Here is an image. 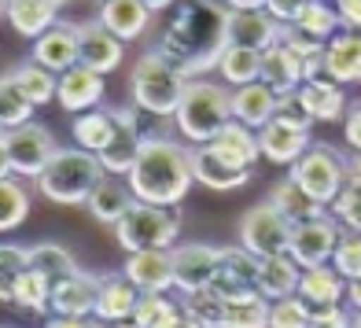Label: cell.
Returning <instances> with one entry per match:
<instances>
[{
	"label": "cell",
	"instance_id": "obj_20",
	"mask_svg": "<svg viewBox=\"0 0 361 328\" xmlns=\"http://www.w3.org/2000/svg\"><path fill=\"white\" fill-rule=\"evenodd\" d=\"M140 288L122 273H104L100 277V303H96V317L107 321V324H118V321H133L137 314V303H140Z\"/></svg>",
	"mask_w": 361,
	"mask_h": 328
},
{
	"label": "cell",
	"instance_id": "obj_51",
	"mask_svg": "<svg viewBox=\"0 0 361 328\" xmlns=\"http://www.w3.org/2000/svg\"><path fill=\"white\" fill-rule=\"evenodd\" d=\"M350 324H354V314L343 310V303L314 306V317H310V328H350Z\"/></svg>",
	"mask_w": 361,
	"mask_h": 328
},
{
	"label": "cell",
	"instance_id": "obj_6",
	"mask_svg": "<svg viewBox=\"0 0 361 328\" xmlns=\"http://www.w3.org/2000/svg\"><path fill=\"white\" fill-rule=\"evenodd\" d=\"M180 236V214L173 207H159V203H144L137 200L126 210V218L114 225V240L118 248L137 255V251H166L173 248Z\"/></svg>",
	"mask_w": 361,
	"mask_h": 328
},
{
	"label": "cell",
	"instance_id": "obj_3",
	"mask_svg": "<svg viewBox=\"0 0 361 328\" xmlns=\"http://www.w3.org/2000/svg\"><path fill=\"white\" fill-rule=\"evenodd\" d=\"M104 177L107 170H104L100 155L74 144V147H59L52 155V162L37 177V192L59 207H81V203H89V195L96 192V185Z\"/></svg>",
	"mask_w": 361,
	"mask_h": 328
},
{
	"label": "cell",
	"instance_id": "obj_24",
	"mask_svg": "<svg viewBox=\"0 0 361 328\" xmlns=\"http://www.w3.org/2000/svg\"><path fill=\"white\" fill-rule=\"evenodd\" d=\"M262 81H266L276 96L295 92V89L306 81V74H302V56L291 52L284 41L269 44L266 52H262Z\"/></svg>",
	"mask_w": 361,
	"mask_h": 328
},
{
	"label": "cell",
	"instance_id": "obj_48",
	"mask_svg": "<svg viewBox=\"0 0 361 328\" xmlns=\"http://www.w3.org/2000/svg\"><path fill=\"white\" fill-rule=\"evenodd\" d=\"M332 214L339 218L343 229H357L361 233V185L347 181V188H343L336 195V203H332Z\"/></svg>",
	"mask_w": 361,
	"mask_h": 328
},
{
	"label": "cell",
	"instance_id": "obj_1",
	"mask_svg": "<svg viewBox=\"0 0 361 328\" xmlns=\"http://www.w3.org/2000/svg\"><path fill=\"white\" fill-rule=\"evenodd\" d=\"M225 44H228V8L214 4V0H177L170 23L159 34L152 52L192 81L218 67Z\"/></svg>",
	"mask_w": 361,
	"mask_h": 328
},
{
	"label": "cell",
	"instance_id": "obj_28",
	"mask_svg": "<svg viewBox=\"0 0 361 328\" xmlns=\"http://www.w3.org/2000/svg\"><path fill=\"white\" fill-rule=\"evenodd\" d=\"M276 114V92L266 85V81H251V85H240L233 89V119L251 126V129H262L266 122H273Z\"/></svg>",
	"mask_w": 361,
	"mask_h": 328
},
{
	"label": "cell",
	"instance_id": "obj_60",
	"mask_svg": "<svg viewBox=\"0 0 361 328\" xmlns=\"http://www.w3.org/2000/svg\"><path fill=\"white\" fill-rule=\"evenodd\" d=\"M144 4L152 8V11H166V8H173V4H177V0H144Z\"/></svg>",
	"mask_w": 361,
	"mask_h": 328
},
{
	"label": "cell",
	"instance_id": "obj_52",
	"mask_svg": "<svg viewBox=\"0 0 361 328\" xmlns=\"http://www.w3.org/2000/svg\"><path fill=\"white\" fill-rule=\"evenodd\" d=\"M310 0H266V11L276 23H299V15L306 11Z\"/></svg>",
	"mask_w": 361,
	"mask_h": 328
},
{
	"label": "cell",
	"instance_id": "obj_10",
	"mask_svg": "<svg viewBox=\"0 0 361 328\" xmlns=\"http://www.w3.org/2000/svg\"><path fill=\"white\" fill-rule=\"evenodd\" d=\"M288 240H291V225L276 214V207L269 200L251 207L240 221V243L255 258H269V255L288 251Z\"/></svg>",
	"mask_w": 361,
	"mask_h": 328
},
{
	"label": "cell",
	"instance_id": "obj_63",
	"mask_svg": "<svg viewBox=\"0 0 361 328\" xmlns=\"http://www.w3.org/2000/svg\"><path fill=\"white\" fill-rule=\"evenodd\" d=\"M4 328H15V324H4Z\"/></svg>",
	"mask_w": 361,
	"mask_h": 328
},
{
	"label": "cell",
	"instance_id": "obj_39",
	"mask_svg": "<svg viewBox=\"0 0 361 328\" xmlns=\"http://www.w3.org/2000/svg\"><path fill=\"white\" fill-rule=\"evenodd\" d=\"M269 299L262 291H251L243 299H228L225 328H269Z\"/></svg>",
	"mask_w": 361,
	"mask_h": 328
},
{
	"label": "cell",
	"instance_id": "obj_54",
	"mask_svg": "<svg viewBox=\"0 0 361 328\" xmlns=\"http://www.w3.org/2000/svg\"><path fill=\"white\" fill-rule=\"evenodd\" d=\"M44 328H111L100 317H63V314H48Z\"/></svg>",
	"mask_w": 361,
	"mask_h": 328
},
{
	"label": "cell",
	"instance_id": "obj_23",
	"mask_svg": "<svg viewBox=\"0 0 361 328\" xmlns=\"http://www.w3.org/2000/svg\"><path fill=\"white\" fill-rule=\"evenodd\" d=\"M59 4L63 0H4V15H8V26L19 37L37 41L44 30L56 26Z\"/></svg>",
	"mask_w": 361,
	"mask_h": 328
},
{
	"label": "cell",
	"instance_id": "obj_61",
	"mask_svg": "<svg viewBox=\"0 0 361 328\" xmlns=\"http://www.w3.org/2000/svg\"><path fill=\"white\" fill-rule=\"evenodd\" d=\"M111 328H137V321H118V324H111Z\"/></svg>",
	"mask_w": 361,
	"mask_h": 328
},
{
	"label": "cell",
	"instance_id": "obj_49",
	"mask_svg": "<svg viewBox=\"0 0 361 328\" xmlns=\"http://www.w3.org/2000/svg\"><path fill=\"white\" fill-rule=\"evenodd\" d=\"M273 119L291 122V126H302V129L314 126V114L306 111V104H302L299 89H295V92H284V96H276V114H273Z\"/></svg>",
	"mask_w": 361,
	"mask_h": 328
},
{
	"label": "cell",
	"instance_id": "obj_21",
	"mask_svg": "<svg viewBox=\"0 0 361 328\" xmlns=\"http://www.w3.org/2000/svg\"><path fill=\"white\" fill-rule=\"evenodd\" d=\"M56 100H59L63 111H71V114L100 107V100H104V74L81 67V63H78V67H71V71H63L59 74Z\"/></svg>",
	"mask_w": 361,
	"mask_h": 328
},
{
	"label": "cell",
	"instance_id": "obj_31",
	"mask_svg": "<svg viewBox=\"0 0 361 328\" xmlns=\"http://www.w3.org/2000/svg\"><path fill=\"white\" fill-rule=\"evenodd\" d=\"M100 23L122 41H137L147 30V23H152V8L144 0H104Z\"/></svg>",
	"mask_w": 361,
	"mask_h": 328
},
{
	"label": "cell",
	"instance_id": "obj_17",
	"mask_svg": "<svg viewBox=\"0 0 361 328\" xmlns=\"http://www.w3.org/2000/svg\"><path fill=\"white\" fill-rule=\"evenodd\" d=\"M192 170H195V185H203L210 192H236L251 181V170L233 166V162L221 159L210 144L192 147Z\"/></svg>",
	"mask_w": 361,
	"mask_h": 328
},
{
	"label": "cell",
	"instance_id": "obj_13",
	"mask_svg": "<svg viewBox=\"0 0 361 328\" xmlns=\"http://www.w3.org/2000/svg\"><path fill=\"white\" fill-rule=\"evenodd\" d=\"M122 37L96 19V23H81L78 26V63L96 74H111L122 67Z\"/></svg>",
	"mask_w": 361,
	"mask_h": 328
},
{
	"label": "cell",
	"instance_id": "obj_19",
	"mask_svg": "<svg viewBox=\"0 0 361 328\" xmlns=\"http://www.w3.org/2000/svg\"><path fill=\"white\" fill-rule=\"evenodd\" d=\"M324 74L339 85H361V30L343 26L324 44Z\"/></svg>",
	"mask_w": 361,
	"mask_h": 328
},
{
	"label": "cell",
	"instance_id": "obj_2",
	"mask_svg": "<svg viewBox=\"0 0 361 328\" xmlns=\"http://www.w3.org/2000/svg\"><path fill=\"white\" fill-rule=\"evenodd\" d=\"M129 188L144 203L159 207H177L188 195L195 170H192V147L166 140V137H147L137 166L129 170Z\"/></svg>",
	"mask_w": 361,
	"mask_h": 328
},
{
	"label": "cell",
	"instance_id": "obj_44",
	"mask_svg": "<svg viewBox=\"0 0 361 328\" xmlns=\"http://www.w3.org/2000/svg\"><path fill=\"white\" fill-rule=\"evenodd\" d=\"M34 100L15 85L11 74H4V81H0V122H4V129L11 126H23V122H34Z\"/></svg>",
	"mask_w": 361,
	"mask_h": 328
},
{
	"label": "cell",
	"instance_id": "obj_53",
	"mask_svg": "<svg viewBox=\"0 0 361 328\" xmlns=\"http://www.w3.org/2000/svg\"><path fill=\"white\" fill-rule=\"evenodd\" d=\"M343 133H347V144L354 152H361V100H354L343 114Z\"/></svg>",
	"mask_w": 361,
	"mask_h": 328
},
{
	"label": "cell",
	"instance_id": "obj_11",
	"mask_svg": "<svg viewBox=\"0 0 361 328\" xmlns=\"http://www.w3.org/2000/svg\"><path fill=\"white\" fill-rule=\"evenodd\" d=\"M114 119H118V133H114V140L100 152V162L104 170L114 174V177H129V170L137 166V159L144 152V140L147 133L140 129V107H111Z\"/></svg>",
	"mask_w": 361,
	"mask_h": 328
},
{
	"label": "cell",
	"instance_id": "obj_12",
	"mask_svg": "<svg viewBox=\"0 0 361 328\" xmlns=\"http://www.w3.org/2000/svg\"><path fill=\"white\" fill-rule=\"evenodd\" d=\"M170 255H173V288L180 295H192V291H203L214 284L221 248H210V243H180V248H170Z\"/></svg>",
	"mask_w": 361,
	"mask_h": 328
},
{
	"label": "cell",
	"instance_id": "obj_7",
	"mask_svg": "<svg viewBox=\"0 0 361 328\" xmlns=\"http://www.w3.org/2000/svg\"><path fill=\"white\" fill-rule=\"evenodd\" d=\"M56 152L59 144L52 137V129L41 122H23L0 133V155H4L0 170H4V177H34L37 181Z\"/></svg>",
	"mask_w": 361,
	"mask_h": 328
},
{
	"label": "cell",
	"instance_id": "obj_45",
	"mask_svg": "<svg viewBox=\"0 0 361 328\" xmlns=\"http://www.w3.org/2000/svg\"><path fill=\"white\" fill-rule=\"evenodd\" d=\"M310 317H314V306L302 295H288L269 306V328H310Z\"/></svg>",
	"mask_w": 361,
	"mask_h": 328
},
{
	"label": "cell",
	"instance_id": "obj_56",
	"mask_svg": "<svg viewBox=\"0 0 361 328\" xmlns=\"http://www.w3.org/2000/svg\"><path fill=\"white\" fill-rule=\"evenodd\" d=\"M347 181L350 185H361V152L354 159H347Z\"/></svg>",
	"mask_w": 361,
	"mask_h": 328
},
{
	"label": "cell",
	"instance_id": "obj_9",
	"mask_svg": "<svg viewBox=\"0 0 361 328\" xmlns=\"http://www.w3.org/2000/svg\"><path fill=\"white\" fill-rule=\"evenodd\" d=\"M339 236H343V225H339V218H336V214H321V218L299 221V225H291L288 255H291L295 262H299L302 269L324 266V262H332Z\"/></svg>",
	"mask_w": 361,
	"mask_h": 328
},
{
	"label": "cell",
	"instance_id": "obj_40",
	"mask_svg": "<svg viewBox=\"0 0 361 328\" xmlns=\"http://www.w3.org/2000/svg\"><path fill=\"white\" fill-rule=\"evenodd\" d=\"M180 303H173L166 291H144L140 295V303H137V328H170L177 317H180Z\"/></svg>",
	"mask_w": 361,
	"mask_h": 328
},
{
	"label": "cell",
	"instance_id": "obj_18",
	"mask_svg": "<svg viewBox=\"0 0 361 328\" xmlns=\"http://www.w3.org/2000/svg\"><path fill=\"white\" fill-rule=\"evenodd\" d=\"M258 144H262V159L276 162V166H295L310 147V129L273 119L258 129Z\"/></svg>",
	"mask_w": 361,
	"mask_h": 328
},
{
	"label": "cell",
	"instance_id": "obj_59",
	"mask_svg": "<svg viewBox=\"0 0 361 328\" xmlns=\"http://www.w3.org/2000/svg\"><path fill=\"white\" fill-rule=\"evenodd\" d=\"M228 8H266V0H225Z\"/></svg>",
	"mask_w": 361,
	"mask_h": 328
},
{
	"label": "cell",
	"instance_id": "obj_55",
	"mask_svg": "<svg viewBox=\"0 0 361 328\" xmlns=\"http://www.w3.org/2000/svg\"><path fill=\"white\" fill-rule=\"evenodd\" d=\"M336 8H339V19H343V26L361 30V0H336Z\"/></svg>",
	"mask_w": 361,
	"mask_h": 328
},
{
	"label": "cell",
	"instance_id": "obj_36",
	"mask_svg": "<svg viewBox=\"0 0 361 328\" xmlns=\"http://www.w3.org/2000/svg\"><path fill=\"white\" fill-rule=\"evenodd\" d=\"M30 266H34L48 284H59V281H67L71 273H78L81 266L74 262V255L63 248V243H52V240H41V243H34L30 248Z\"/></svg>",
	"mask_w": 361,
	"mask_h": 328
},
{
	"label": "cell",
	"instance_id": "obj_34",
	"mask_svg": "<svg viewBox=\"0 0 361 328\" xmlns=\"http://www.w3.org/2000/svg\"><path fill=\"white\" fill-rule=\"evenodd\" d=\"M347 277H343L332 262L324 266H314V269H302V284H299V295L310 303V306H332V303H343L347 295Z\"/></svg>",
	"mask_w": 361,
	"mask_h": 328
},
{
	"label": "cell",
	"instance_id": "obj_4",
	"mask_svg": "<svg viewBox=\"0 0 361 328\" xmlns=\"http://www.w3.org/2000/svg\"><path fill=\"white\" fill-rule=\"evenodd\" d=\"M177 129L192 147L195 144H210L221 129L233 122V92L218 81H203L192 78L185 85V96H180L177 107Z\"/></svg>",
	"mask_w": 361,
	"mask_h": 328
},
{
	"label": "cell",
	"instance_id": "obj_15",
	"mask_svg": "<svg viewBox=\"0 0 361 328\" xmlns=\"http://www.w3.org/2000/svg\"><path fill=\"white\" fill-rule=\"evenodd\" d=\"M281 26L284 23H276L266 8H228V44L266 52L281 41Z\"/></svg>",
	"mask_w": 361,
	"mask_h": 328
},
{
	"label": "cell",
	"instance_id": "obj_25",
	"mask_svg": "<svg viewBox=\"0 0 361 328\" xmlns=\"http://www.w3.org/2000/svg\"><path fill=\"white\" fill-rule=\"evenodd\" d=\"M299 284H302V266L288 251L258 258V291L266 295L269 303L288 299V295H299Z\"/></svg>",
	"mask_w": 361,
	"mask_h": 328
},
{
	"label": "cell",
	"instance_id": "obj_32",
	"mask_svg": "<svg viewBox=\"0 0 361 328\" xmlns=\"http://www.w3.org/2000/svg\"><path fill=\"white\" fill-rule=\"evenodd\" d=\"M74 144L85 147V152H96L100 155L104 147L114 140V133H118V119H114L111 107H92V111H81L74 114Z\"/></svg>",
	"mask_w": 361,
	"mask_h": 328
},
{
	"label": "cell",
	"instance_id": "obj_33",
	"mask_svg": "<svg viewBox=\"0 0 361 328\" xmlns=\"http://www.w3.org/2000/svg\"><path fill=\"white\" fill-rule=\"evenodd\" d=\"M269 203L276 207V214H281L288 225H299V221H310V218H321V214H324V207L314 200V195H306L291 174L284 177V181L273 185Z\"/></svg>",
	"mask_w": 361,
	"mask_h": 328
},
{
	"label": "cell",
	"instance_id": "obj_42",
	"mask_svg": "<svg viewBox=\"0 0 361 328\" xmlns=\"http://www.w3.org/2000/svg\"><path fill=\"white\" fill-rule=\"evenodd\" d=\"M180 306H185L203 328H225V306H228V299H221L214 288H203V291L180 295Z\"/></svg>",
	"mask_w": 361,
	"mask_h": 328
},
{
	"label": "cell",
	"instance_id": "obj_38",
	"mask_svg": "<svg viewBox=\"0 0 361 328\" xmlns=\"http://www.w3.org/2000/svg\"><path fill=\"white\" fill-rule=\"evenodd\" d=\"M11 81H15V85H19L37 107L48 104V100H56V92H59L56 71L41 67V63H34V59H30V63H19V67L11 71Z\"/></svg>",
	"mask_w": 361,
	"mask_h": 328
},
{
	"label": "cell",
	"instance_id": "obj_29",
	"mask_svg": "<svg viewBox=\"0 0 361 328\" xmlns=\"http://www.w3.org/2000/svg\"><path fill=\"white\" fill-rule=\"evenodd\" d=\"M133 203H137L133 188L122 185L114 174H107L104 181L96 185V192L89 195V203H85V207H89V214L100 221V225H111V229H114V225L126 218V210L133 207Z\"/></svg>",
	"mask_w": 361,
	"mask_h": 328
},
{
	"label": "cell",
	"instance_id": "obj_35",
	"mask_svg": "<svg viewBox=\"0 0 361 328\" xmlns=\"http://www.w3.org/2000/svg\"><path fill=\"white\" fill-rule=\"evenodd\" d=\"M218 74L225 78V85H251L262 78V52L258 48H240V44H225V52L218 59Z\"/></svg>",
	"mask_w": 361,
	"mask_h": 328
},
{
	"label": "cell",
	"instance_id": "obj_41",
	"mask_svg": "<svg viewBox=\"0 0 361 328\" xmlns=\"http://www.w3.org/2000/svg\"><path fill=\"white\" fill-rule=\"evenodd\" d=\"M30 214V192L19 185V177H4L0 181V229L11 233L19 229Z\"/></svg>",
	"mask_w": 361,
	"mask_h": 328
},
{
	"label": "cell",
	"instance_id": "obj_64",
	"mask_svg": "<svg viewBox=\"0 0 361 328\" xmlns=\"http://www.w3.org/2000/svg\"><path fill=\"white\" fill-rule=\"evenodd\" d=\"M332 4H336V0H332Z\"/></svg>",
	"mask_w": 361,
	"mask_h": 328
},
{
	"label": "cell",
	"instance_id": "obj_46",
	"mask_svg": "<svg viewBox=\"0 0 361 328\" xmlns=\"http://www.w3.org/2000/svg\"><path fill=\"white\" fill-rule=\"evenodd\" d=\"M332 266L347 277V281H357L361 277V233L357 229H343V236L336 243V255H332Z\"/></svg>",
	"mask_w": 361,
	"mask_h": 328
},
{
	"label": "cell",
	"instance_id": "obj_47",
	"mask_svg": "<svg viewBox=\"0 0 361 328\" xmlns=\"http://www.w3.org/2000/svg\"><path fill=\"white\" fill-rule=\"evenodd\" d=\"M23 269H30V248L4 243V248H0V295H4V303L11 299V288H15Z\"/></svg>",
	"mask_w": 361,
	"mask_h": 328
},
{
	"label": "cell",
	"instance_id": "obj_58",
	"mask_svg": "<svg viewBox=\"0 0 361 328\" xmlns=\"http://www.w3.org/2000/svg\"><path fill=\"white\" fill-rule=\"evenodd\" d=\"M170 328H203V324H200V321H195V317L188 314V310H180V317H177V321H173Z\"/></svg>",
	"mask_w": 361,
	"mask_h": 328
},
{
	"label": "cell",
	"instance_id": "obj_26",
	"mask_svg": "<svg viewBox=\"0 0 361 328\" xmlns=\"http://www.w3.org/2000/svg\"><path fill=\"white\" fill-rule=\"evenodd\" d=\"M343 89H347V85H339V81H332L324 74V78L302 81L299 96H302L306 111L314 114V122H339L343 114H347V107H350V100L343 96Z\"/></svg>",
	"mask_w": 361,
	"mask_h": 328
},
{
	"label": "cell",
	"instance_id": "obj_27",
	"mask_svg": "<svg viewBox=\"0 0 361 328\" xmlns=\"http://www.w3.org/2000/svg\"><path fill=\"white\" fill-rule=\"evenodd\" d=\"M126 277L140 291H170L173 288V255L166 251H137L126 262Z\"/></svg>",
	"mask_w": 361,
	"mask_h": 328
},
{
	"label": "cell",
	"instance_id": "obj_8",
	"mask_svg": "<svg viewBox=\"0 0 361 328\" xmlns=\"http://www.w3.org/2000/svg\"><path fill=\"white\" fill-rule=\"evenodd\" d=\"M288 174L299 181L306 195H314L321 207H332L336 195L347 188V159L328 144H310L302 159L288 166Z\"/></svg>",
	"mask_w": 361,
	"mask_h": 328
},
{
	"label": "cell",
	"instance_id": "obj_14",
	"mask_svg": "<svg viewBox=\"0 0 361 328\" xmlns=\"http://www.w3.org/2000/svg\"><path fill=\"white\" fill-rule=\"evenodd\" d=\"M214 288L221 299H243V295L258 291V258L243 248H221L218 258V273H214Z\"/></svg>",
	"mask_w": 361,
	"mask_h": 328
},
{
	"label": "cell",
	"instance_id": "obj_5",
	"mask_svg": "<svg viewBox=\"0 0 361 328\" xmlns=\"http://www.w3.org/2000/svg\"><path fill=\"white\" fill-rule=\"evenodd\" d=\"M188 78L177 74L162 56L147 52L137 59L133 74H129V92H133V104L152 114V119H173L180 107V96H185Z\"/></svg>",
	"mask_w": 361,
	"mask_h": 328
},
{
	"label": "cell",
	"instance_id": "obj_43",
	"mask_svg": "<svg viewBox=\"0 0 361 328\" xmlns=\"http://www.w3.org/2000/svg\"><path fill=\"white\" fill-rule=\"evenodd\" d=\"M299 26L306 30V34H314L317 41L328 44V41L339 34L343 19H339V8H332V0H310L306 11L299 15Z\"/></svg>",
	"mask_w": 361,
	"mask_h": 328
},
{
	"label": "cell",
	"instance_id": "obj_57",
	"mask_svg": "<svg viewBox=\"0 0 361 328\" xmlns=\"http://www.w3.org/2000/svg\"><path fill=\"white\" fill-rule=\"evenodd\" d=\"M347 303H350V310H361V277L347 284Z\"/></svg>",
	"mask_w": 361,
	"mask_h": 328
},
{
	"label": "cell",
	"instance_id": "obj_62",
	"mask_svg": "<svg viewBox=\"0 0 361 328\" xmlns=\"http://www.w3.org/2000/svg\"><path fill=\"white\" fill-rule=\"evenodd\" d=\"M350 328H361V310H354V324Z\"/></svg>",
	"mask_w": 361,
	"mask_h": 328
},
{
	"label": "cell",
	"instance_id": "obj_22",
	"mask_svg": "<svg viewBox=\"0 0 361 328\" xmlns=\"http://www.w3.org/2000/svg\"><path fill=\"white\" fill-rule=\"evenodd\" d=\"M30 59L48 67V71H56V74L78 67V26L74 23H56L52 30H44L34 41V56Z\"/></svg>",
	"mask_w": 361,
	"mask_h": 328
},
{
	"label": "cell",
	"instance_id": "obj_50",
	"mask_svg": "<svg viewBox=\"0 0 361 328\" xmlns=\"http://www.w3.org/2000/svg\"><path fill=\"white\" fill-rule=\"evenodd\" d=\"M281 41L291 48V52H299L302 59L324 52V41H317L314 34H306V30H302L299 23H284V26H281Z\"/></svg>",
	"mask_w": 361,
	"mask_h": 328
},
{
	"label": "cell",
	"instance_id": "obj_30",
	"mask_svg": "<svg viewBox=\"0 0 361 328\" xmlns=\"http://www.w3.org/2000/svg\"><path fill=\"white\" fill-rule=\"evenodd\" d=\"M210 147L221 155V159H228L233 166H243V170H251L255 162L262 159V144H258V129H251V126H243V122H228L221 133L210 140Z\"/></svg>",
	"mask_w": 361,
	"mask_h": 328
},
{
	"label": "cell",
	"instance_id": "obj_37",
	"mask_svg": "<svg viewBox=\"0 0 361 328\" xmlns=\"http://www.w3.org/2000/svg\"><path fill=\"white\" fill-rule=\"evenodd\" d=\"M8 303L26 310V314H52V284H48L44 277L30 266V269L19 273V281H15Z\"/></svg>",
	"mask_w": 361,
	"mask_h": 328
},
{
	"label": "cell",
	"instance_id": "obj_16",
	"mask_svg": "<svg viewBox=\"0 0 361 328\" xmlns=\"http://www.w3.org/2000/svg\"><path fill=\"white\" fill-rule=\"evenodd\" d=\"M96 303H100V277L78 269L67 281L52 288V314L63 317H96Z\"/></svg>",
	"mask_w": 361,
	"mask_h": 328
}]
</instances>
